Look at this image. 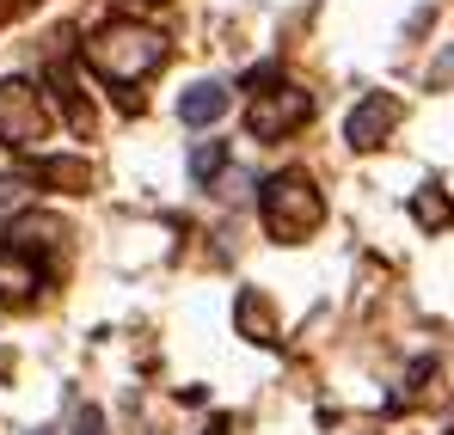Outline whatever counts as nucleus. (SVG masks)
<instances>
[{"instance_id": "obj_1", "label": "nucleus", "mask_w": 454, "mask_h": 435, "mask_svg": "<svg viewBox=\"0 0 454 435\" xmlns=\"http://www.w3.org/2000/svg\"><path fill=\"white\" fill-rule=\"evenodd\" d=\"M86 62L111 86H136L166 62V37L153 25H136V19H111V25H98L86 37Z\"/></svg>"}, {"instance_id": "obj_2", "label": "nucleus", "mask_w": 454, "mask_h": 435, "mask_svg": "<svg viewBox=\"0 0 454 435\" xmlns=\"http://www.w3.org/2000/svg\"><path fill=\"white\" fill-rule=\"evenodd\" d=\"M319 221H325V203H319V190H313L307 172H277V178L264 184V227H270V239L295 245Z\"/></svg>"}, {"instance_id": "obj_3", "label": "nucleus", "mask_w": 454, "mask_h": 435, "mask_svg": "<svg viewBox=\"0 0 454 435\" xmlns=\"http://www.w3.org/2000/svg\"><path fill=\"white\" fill-rule=\"evenodd\" d=\"M50 136V111L31 80H0V142L6 147H37Z\"/></svg>"}, {"instance_id": "obj_4", "label": "nucleus", "mask_w": 454, "mask_h": 435, "mask_svg": "<svg viewBox=\"0 0 454 435\" xmlns=\"http://www.w3.org/2000/svg\"><path fill=\"white\" fill-rule=\"evenodd\" d=\"M307 117H313V98H307L301 86H277V92H258L252 98V136L258 142H283V136H295Z\"/></svg>"}, {"instance_id": "obj_5", "label": "nucleus", "mask_w": 454, "mask_h": 435, "mask_svg": "<svg viewBox=\"0 0 454 435\" xmlns=\"http://www.w3.org/2000/svg\"><path fill=\"white\" fill-rule=\"evenodd\" d=\"M393 123H399V98L393 92H363L356 111L344 117V136H350V147H380L393 136Z\"/></svg>"}, {"instance_id": "obj_6", "label": "nucleus", "mask_w": 454, "mask_h": 435, "mask_svg": "<svg viewBox=\"0 0 454 435\" xmlns=\"http://www.w3.org/2000/svg\"><path fill=\"white\" fill-rule=\"evenodd\" d=\"M37 289H43V264H37V252L0 239V300H6V307H25Z\"/></svg>"}, {"instance_id": "obj_7", "label": "nucleus", "mask_w": 454, "mask_h": 435, "mask_svg": "<svg viewBox=\"0 0 454 435\" xmlns=\"http://www.w3.org/2000/svg\"><path fill=\"white\" fill-rule=\"evenodd\" d=\"M178 117H184V123H197V129H203V123H215V117H227V86H222V80H197V86L178 98Z\"/></svg>"}, {"instance_id": "obj_8", "label": "nucleus", "mask_w": 454, "mask_h": 435, "mask_svg": "<svg viewBox=\"0 0 454 435\" xmlns=\"http://www.w3.org/2000/svg\"><path fill=\"white\" fill-rule=\"evenodd\" d=\"M239 331L258 338V344H277V325H270V307L258 294H239Z\"/></svg>"}, {"instance_id": "obj_9", "label": "nucleus", "mask_w": 454, "mask_h": 435, "mask_svg": "<svg viewBox=\"0 0 454 435\" xmlns=\"http://www.w3.org/2000/svg\"><path fill=\"white\" fill-rule=\"evenodd\" d=\"M411 215H418V227H449V221H454V203L436 190V184H424V190L411 197Z\"/></svg>"}, {"instance_id": "obj_10", "label": "nucleus", "mask_w": 454, "mask_h": 435, "mask_svg": "<svg viewBox=\"0 0 454 435\" xmlns=\"http://www.w3.org/2000/svg\"><path fill=\"white\" fill-rule=\"evenodd\" d=\"M222 159H227L222 142H197V153H191V178H197V184H209V178L222 172Z\"/></svg>"}, {"instance_id": "obj_11", "label": "nucleus", "mask_w": 454, "mask_h": 435, "mask_svg": "<svg viewBox=\"0 0 454 435\" xmlns=\"http://www.w3.org/2000/svg\"><path fill=\"white\" fill-rule=\"evenodd\" d=\"M74 435H105V417H98V405H80V411H74Z\"/></svg>"}, {"instance_id": "obj_12", "label": "nucleus", "mask_w": 454, "mask_h": 435, "mask_svg": "<svg viewBox=\"0 0 454 435\" xmlns=\"http://www.w3.org/2000/svg\"><path fill=\"white\" fill-rule=\"evenodd\" d=\"M25 6H31V0H0V25H6L12 12H25Z\"/></svg>"}]
</instances>
